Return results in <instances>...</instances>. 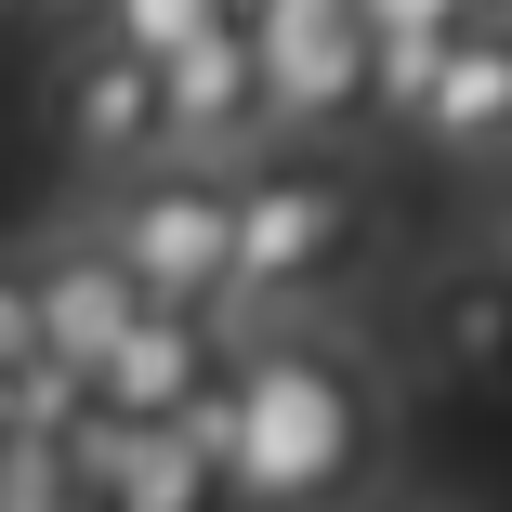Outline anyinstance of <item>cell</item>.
<instances>
[{
	"mask_svg": "<svg viewBox=\"0 0 512 512\" xmlns=\"http://www.w3.org/2000/svg\"><path fill=\"white\" fill-rule=\"evenodd\" d=\"M381 434H394V394L368 342L302 329V316H263L224 342V499L237 512H342L381 473Z\"/></svg>",
	"mask_w": 512,
	"mask_h": 512,
	"instance_id": "obj_1",
	"label": "cell"
},
{
	"mask_svg": "<svg viewBox=\"0 0 512 512\" xmlns=\"http://www.w3.org/2000/svg\"><path fill=\"white\" fill-rule=\"evenodd\" d=\"M53 119H66V158H79V171H106V184H132L145 158H171V145H158V66L106 53V40H92V53L66 66Z\"/></svg>",
	"mask_w": 512,
	"mask_h": 512,
	"instance_id": "obj_6",
	"label": "cell"
},
{
	"mask_svg": "<svg viewBox=\"0 0 512 512\" xmlns=\"http://www.w3.org/2000/svg\"><path fill=\"white\" fill-rule=\"evenodd\" d=\"M0 512H79V486H66L53 434H40V447H0Z\"/></svg>",
	"mask_w": 512,
	"mask_h": 512,
	"instance_id": "obj_14",
	"label": "cell"
},
{
	"mask_svg": "<svg viewBox=\"0 0 512 512\" xmlns=\"http://www.w3.org/2000/svg\"><path fill=\"white\" fill-rule=\"evenodd\" d=\"M407 132L434 158H512V14H486V27H460L434 53V92H421Z\"/></svg>",
	"mask_w": 512,
	"mask_h": 512,
	"instance_id": "obj_7",
	"label": "cell"
},
{
	"mask_svg": "<svg viewBox=\"0 0 512 512\" xmlns=\"http://www.w3.org/2000/svg\"><path fill=\"white\" fill-rule=\"evenodd\" d=\"M27 316H40V355L66 368V381H92V368H106L119 355V329L145 316V302H132V276L106 263V250H53V263H27Z\"/></svg>",
	"mask_w": 512,
	"mask_h": 512,
	"instance_id": "obj_9",
	"label": "cell"
},
{
	"mask_svg": "<svg viewBox=\"0 0 512 512\" xmlns=\"http://www.w3.org/2000/svg\"><path fill=\"white\" fill-rule=\"evenodd\" d=\"M211 368H224V329H211V316H132L119 355L79 381V421H106V434H171L184 407L211 394Z\"/></svg>",
	"mask_w": 512,
	"mask_h": 512,
	"instance_id": "obj_5",
	"label": "cell"
},
{
	"mask_svg": "<svg viewBox=\"0 0 512 512\" xmlns=\"http://www.w3.org/2000/svg\"><path fill=\"white\" fill-rule=\"evenodd\" d=\"M250 132H263V79H250V40H237V14H224L197 53L158 66V145H171V158H224V145H250Z\"/></svg>",
	"mask_w": 512,
	"mask_h": 512,
	"instance_id": "obj_8",
	"label": "cell"
},
{
	"mask_svg": "<svg viewBox=\"0 0 512 512\" xmlns=\"http://www.w3.org/2000/svg\"><path fill=\"white\" fill-rule=\"evenodd\" d=\"M0 14H14V0H0Z\"/></svg>",
	"mask_w": 512,
	"mask_h": 512,
	"instance_id": "obj_17",
	"label": "cell"
},
{
	"mask_svg": "<svg viewBox=\"0 0 512 512\" xmlns=\"http://www.w3.org/2000/svg\"><path fill=\"white\" fill-rule=\"evenodd\" d=\"M486 14H512V0H355L368 53H381V40H421V53H447V40H460V27H486Z\"/></svg>",
	"mask_w": 512,
	"mask_h": 512,
	"instance_id": "obj_13",
	"label": "cell"
},
{
	"mask_svg": "<svg viewBox=\"0 0 512 512\" xmlns=\"http://www.w3.org/2000/svg\"><path fill=\"white\" fill-rule=\"evenodd\" d=\"M224 499V447L197 434V421H171V434H119V460H106V512H211Z\"/></svg>",
	"mask_w": 512,
	"mask_h": 512,
	"instance_id": "obj_11",
	"label": "cell"
},
{
	"mask_svg": "<svg viewBox=\"0 0 512 512\" xmlns=\"http://www.w3.org/2000/svg\"><path fill=\"white\" fill-rule=\"evenodd\" d=\"M237 40H250V79H263V132L316 145L368 106V27L355 0H237Z\"/></svg>",
	"mask_w": 512,
	"mask_h": 512,
	"instance_id": "obj_4",
	"label": "cell"
},
{
	"mask_svg": "<svg viewBox=\"0 0 512 512\" xmlns=\"http://www.w3.org/2000/svg\"><path fill=\"white\" fill-rule=\"evenodd\" d=\"M407 329H421V355H434L447 381H473V394H512V276H486V263H447V276H421Z\"/></svg>",
	"mask_w": 512,
	"mask_h": 512,
	"instance_id": "obj_10",
	"label": "cell"
},
{
	"mask_svg": "<svg viewBox=\"0 0 512 512\" xmlns=\"http://www.w3.org/2000/svg\"><path fill=\"white\" fill-rule=\"evenodd\" d=\"M40 368V316H27V263H0V381Z\"/></svg>",
	"mask_w": 512,
	"mask_h": 512,
	"instance_id": "obj_15",
	"label": "cell"
},
{
	"mask_svg": "<svg viewBox=\"0 0 512 512\" xmlns=\"http://www.w3.org/2000/svg\"><path fill=\"white\" fill-rule=\"evenodd\" d=\"M355 224H368V197H355V171L316 158V145L224 171V316L263 329V316H289L302 289H329L342 250H355Z\"/></svg>",
	"mask_w": 512,
	"mask_h": 512,
	"instance_id": "obj_2",
	"label": "cell"
},
{
	"mask_svg": "<svg viewBox=\"0 0 512 512\" xmlns=\"http://www.w3.org/2000/svg\"><path fill=\"white\" fill-rule=\"evenodd\" d=\"M106 250L132 276L145 316H211L224 329V171L211 158H145L132 184H106Z\"/></svg>",
	"mask_w": 512,
	"mask_h": 512,
	"instance_id": "obj_3",
	"label": "cell"
},
{
	"mask_svg": "<svg viewBox=\"0 0 512 512\" xmlns=\"http://www.w3.org/2000/svg\"><path fill=\"white\" fill-rule=\"evenodd\" d=\"M237 14V0H92V40L106 53H132V66H171V53H197Z\"/></svg>",
	"mask_w": 512,
	"mask_h": 512,
	"instance_id": "obj_12",
	"label": "cell"
},
{
	"mask_svg": "<svg viewBox=\"0 0 512 512\" xmlns=\"http://www.w3.org/2000/svg\"><path fill=\"white\" fill-rule=\"evenodd\" d=\"M486 276H512V184H499V211H486Z\"/></svg>",
	"mask_w": 512,
	"mask_h": 512,
	"instance_id": "obj_16",
	"label": "cell"
}]
</instances>
